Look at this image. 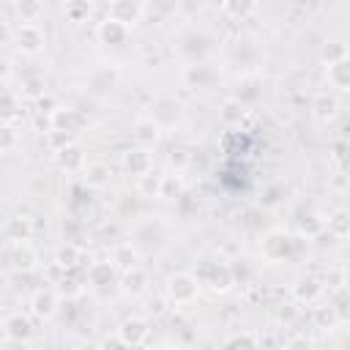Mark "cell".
<instances>
[{
  "instance_id": "obj_1",
  "label": "cell",
  "mask_w": 350,
  "mask_h": 350,
  "mask_svg": "<svg viewBox=\"0 0 350 350\" xmlns=\"http://www.w3.org/2000/svg\"><path fill=\"white\" fill-rule=\"evenodd\" d=\"M164 295H167V301L175 304V306L191 304V301L200 295V279H197L194 273H186V271L170 273L167 282H164Z\"/></svg>"
},
{
  "instance_id": "obj_2",
  "label": "cell",
  "mask_w": 350,
  "mask_h": 350,
  "mask_svg": "<svg viewBox=\"0 0 350 350\" xmlns=\"http://www.w3.org/2000/svg\"><path fill=\"white\" fill-rule=\"evenodd\" d=\"M145 118H150L161 131L175 129L180 123V118H183V104L178 98H172V96H156L148 104V115Z\"/></svg>"
},
{
  "instance_id": "obj_3",
  "label": "cell",
  "mask_w": 350,
  "mask_h": 350,
  "mask_svg": "<svg viewBox=\"0 0 350 350\" xmlns=\"http://www.w3.org/2000/svg\"><path fill=\"white\" fill-rule=\"evenodd\" d=\"M260 249H262V257H265L268 262H284V260H290L293 252H295V238H293L287 230H268V232L262 235Z\"/></svg>"
},
{
  "instance_id": "obj_4",
  "label": "cell",
  "mask_w": 350,
  "mask_h": 350,
  "mask_svg": "<svg viewBox=\"0 0 350 350\" xmlns=\"http://www.w3.org/2000/svg\"><path fill=\"white\" fill-rule=\"evenodd\" d=\"M118 336H120V342L131 350V347H142L145 342H148V336H150V323L142 317V314H131V317H123L120 320V325H118V331H115Z\"/></svg>"
},
{
  "instance_id": "obj_5",
  "label": "cell",
  "mask_w": 350,
  "mask_h": 350,
  "mask_svg": "<svg viewBox=\"0 0 350 350\" xmlns=\"http://www.w3.org/2000/svg\"><path fill=\"white\" fill-rule=\"evenodd\" d=\"M118 85H120V71L115 66H101V68L90 71L88 82H85V90L96 98H107L109 93H115Z\"/></svg>"
},
{
  "instance_id": "obj_6",
  "label": "cell",
  "mask_w": 350,
  "mask_h": 350,
  "mask_svg": "<svg viewBox=\"0 0 350 350\" xmlns=\"http://www.w3.org/2000/svg\"><path fill=\"white\" fill-rule=\"evenodd\" d=\"M200 284H205L213 295H227L238 282H235V273H232V265H208L202 276H197Z\"/></svg>"
},
{
  "instance_id": "obj_7",
  "label": "cell",
  "mask_w": 350,
  "mask_h": 350,
  "mask_svg": "<svg viewBox=\"0 0 350 350\" xmlns=\"http://www.w3.org/2000/svg\"><path fill=\"white\" fill-rule=\"evenodd\" d=\"M290 293H293V301H295V304H306V306H309V304H317V301L323 298L325 284H323V279L314 276V273H301V276L293 282Z\"/></svg>"
},
{
  "instance_id": "obj_8",
  "label": "cell",
  "mask_w": 350,
  "mask_h": 350,
  "mask_svg": "<svg viewBox=\"0 0 350 350\" xmlns=\"http://www.w3.org/2000/svg\"><path fill=\"white\" fill-rule=\"evenodd\" d=\"M8 265L16 273H33L38 268V249L30 241L22 243H11L8 246Z\"/></svg>"
},
{
  "instance_id": "obj_9",
  "label": "cell",
  "mask_w": 350,
  "mask_h": 350,
  "mask_svg": "<svg viewBox=\"0 0 350 350\" xmlns=\"http://www.w3.org/2000/svg\"><path fill=\"white\" fill-rule=\"evenodd\" d=\"M46 126L49 131H60V134H77L82 126H85V118L74 109V107H57L46 115Z\"/></svg>"
},
{
  "instance_id": "obj_10",
  "label": "cell",
  "mask_w": 350,
  "mask_h": 350,
  "mask_svg": "<svg viewBox=\"0 0 350 350\" xmlns=\"http://www.w3.org/2000/svg\"><path fill=\"white\" fill-rule=\"evenodd\" d=\"M120 273L118 268L112 265V260H96L88 265V273H85V284H90L93 290H109L112 284H118Z\"/></svg>"
},
{
  "instance_id": "obj_11",
  "label": "cell",
  "mask_w": 350,
  "mask_h": 350,
  "mask_svg": "<svg viewBox=\"0 0 350 350\" xmlns=\"http://www.w3.org/2000/svg\"><path fill=\"white\" fill-rule=\"evenodd\" d=\"M14 44L22 55H38L46 46V33L38 25H19L14 30Z\"/></svg>"
},
{
  "instance_id": "obj_12",
  "label": "cell",
  "mask_w": 350,
  "mask_h": 350,
  "mask_svg": "<svg viewBox=\"0 0 350 350\" xmlns=\"http://www.w3.org/2000/svg\"><path fill=\"white\" fill-rule=\"evenodd\" d=\"M120 164H123V172L126 175H134V178H142L148 172H153V156L148 148H129L123 156H120Z\"/></svg>"
},
{
  "instance_id": "obj_13",
  "label": "cell",
  "mask_w": 350,
  "mask_h": 350,
  "mask_svg": "<svg viewBox=\"0 0 350 350\" xmlns=\"http://www.w3.org/2000/svg\"><path fill=\"white\" fill-rule=\"evenodd\" d=\"M142 14H145V3H137V0H115L107 5V16L118 19L129 30L142 19Z\"/></svg>"
},
{
  "instance_id": "obj_14",
  "label": "cell",
  "mask_w": 350,
  "mask_h": 350,
  "mask_svg": "<svg viewBox=\"0 0 350 350\" xmlns=\"http://www.w3.org/2000/svg\"><path fill=\"white\" fill-rule=\"evenodd\" d=\"M55 164L63 170V172H82L88 167V156H85V148L79 142H71L66 145L63 150L55 153Z\"/></svg>"
},
{
  "instance_id": "obj_15",
  "label": "cell",
  "mask_w": 350,
  "mask_h": 350,
  "mask_svg": "<svg viewBox=\"0 0 350 350\" xmlns=\"http://www.w3.org/2000/svg\"><path fill=\"white\" fill-rule=\"evenodd\" d=\"M27 306H30V314H33V317L49 320V317L57 312V293L49 290V287H41V290H36V293L30 295Z\"/></svg>"
},
{
  "instance_id": "obj_16",
  "label": "cell",
  "mask_w": 350,
  "mask_h": 350,
  "mask_svg": "<svg viewBox=\"0 0 350 350\" xmlns=\"http://www.w3.org/2000/svg\"><path fill=\"white\" fill-rule=\"evenodd\" d=\"M33 232H36L33 219H30V216H25V213H16V216L5 219V224H3V235H5V241H8V243L30 241V238H33Z\"/></svg>"
},
{
  "instance_id": "obj_17",
  "label": "cell",
  "mask_w": 350,
  "mask_h": 350,
  "mask_svg": "<svg viewBox=\"0 0 350 350\" xmlns=\"http://www.w3.org/2000/svg\"><path fill=\"white\" fill-rule=\"evenodd\" d=\"M3 334L11 342H27L33 336V320L25 312H14L3 320Z\"/></svg>"
},
{
  "instance_id": "obj_18",
  "label": "cell",
  "mask_w": 350,
  "mask_h": 350,
  "mask_svg": "<svg viewBox=\"0 0 350 350\" xmlns=\"http://www.w3.org/2000/svg\"><path fill=\"white\" fill-rule=\"evenodd\" d=\"M96 36H98V41L107 44V46H120V44L129 41V27L120 25L118 19H112V16H104V19L98 22V27H96Z\"/></svg>"
},
{
  "instance_id": "obj_19",
  "label": "cell",
  "mask_w": 350,
  "mask_h": 350,
  "mask_svg": "<svg viewBox=\"0 0 350 350\" xmlns=\"http://www.w3.org/2000/svg\"><path fill=\"white\" fill-rule=\"evenodd\" d=\"M82 262H85V252H82V246H77V243H60L57 252H55V260H52V265H55L57 271H63V273L77 271Z\"/></svg>"
},
{
  "instance_id": "obj_20",
  "label": "cell",
  "mask_w": 350,
  "mask_h": 350,
  "mask_svg": "<svg viewBox=\"0 0 350 350\" xmlns=\"http://www.w3.org/2000/svg\"><path fill=\"white\" fill-rule=\"evenodd\" d=\"M309 109H312V118H314L317 123H331V120H336V115H339V101H336V96H331V93L323 90V93L312 96Z\"/></svg>"
},
{
  "instance_id": "obj_21",
  "label": "cell",
  "mask_w": 350,
  "mask_h": 350,
  "mask_svg": "<svg viewBox=\"0 0 350 350\" xmlns=\"http://www.w3.org/2000/svg\"><path fill=\"white\" fill-rule=\"evenodd\" d=\"M118 284H120V293H126V295H131V298H134V295H142V293L148 290V271L139 268V265H134V268H129V271L120 273Z\"/></svg>"
},
{
  "instance_id": "obj_22",
  "label": "cell",
  "mask_w": 350,
  "mask_h": 350,
  "mask_svg": "<svg viewBox=\"0 0 350 350\" xmlns=\"http://www.w3.org/2000/svg\"><path fill=\"white\" fill-rule=\"evenodd\" d=\"M109 260H112V265L123 273V271H129V268H134V265L139 262V252H137V246H134L131 241H118V243L112 246V252H109Z\"/></svg>"
},
{
  "instance_id": "obj_23",
  "label": "cell",
  "mask_w": 350,
  "mask_h": 350,
  "mask_svg": "<svg viewBox=\"0 0 350 350\" xmlns=\"http://www.w3.org/2000/svg\"><path fill=\"white\" fill-rule=\"evenodd\" d=\"M131 137H134V142L139 145V148H153L159 139H161V129L150 120V118H139L134 126H131Z\"/></svg>"
},
{
  "instance_id": "obj_24",
  "label": "cell",
  "mask_w": 350,
  "mask_h": 350,
  "mask_svg": "<svg viewBox=\"0 0 350 350\" xmlns=\"http://www.w3.org/2000/svg\"><path fill=\"white\" fill-rule=\"evenodd\" d=\"M325 79H328L331 88H336L342 93H350V55L336 60L334 66H328L325 68Z\"/></svg>"
},
{
  "instance_id": "obj_25",
  "label": "cell",
  "mask_w": 350,
  "mask_h": 350,
  "mask_svg": "<svg viewBox=\"0 0 350 350\" xmlns=\"http://www.w3.org/2000/svg\"><path fill=\"white\" fill-rule=\"evenodd\" d=\"M325 232L331 238H350V211L336 208L325 216Z\"/></svg>"
},
{
  "instance_id": "obj_26",
  "label": "cell",
  "mask_w": 350,
  "mask_h": 350,
  "mask_svg": "<svg viewBox=\"0 0 350 350\" xmlns=\"http://www.w3.org/2000/svg\"><path fill=\"white\" fill-rule=\"evenodd\" d=\"M46 93V79L41 74H30V77H22L19 82V98H27V101H41Z\"/></svg>"
},
{
  "instance_id": "obj_27",
  "label": "cell",
  "mask_w": 350,
  "mask_h": 350,
  "mask_svg": "<svg viewBox=\"0 0 350 350\" xmlns=\"http://www.w3.org/2000/svg\"><path fill=\"white\" fill-rule=\"evenodd\" d=\"M14 11L19 16V25H38V19L44 16V3L41 0H16Z\"/></svg>"
},
{
  "instance_id": "obj_28",
  "label": "cell",
  "mask_w": 350,
  "mask_h": 350,
  "mask_svg": "<svg viewBox=\"0 0 350 350\" xmlns=\"http://www.w3.org/2000/svg\"><path fill=\"white\" fill-rule=\"evenodd\" d=\"M82 180H85L88 189H104V186L109 183V167L101 164V161L88 164V167L82 170Z\"/></svg>"
},
{
  "instance_id": "obj_29",
  "label": "cell",
  "mask_w": 350,
  "mask_h": 350,
  "mask_svg": "<svg viewBox=\"0 0 350 350\" xmlns=\"http://www.w3.org/2000/svg\"><path fill=\"white\" fill-rule=\"evenodd\" d=\"M312 323H314L317 328H323V331L336 328V325H339V312H336V306H334V304H320V306H314V309H312Z\"/></svg>"
},
{
  "instance_id": "obj_30",
  "label": "cell",
  "mask_w": 350,
  "mask_h": 350,
  "mask_svg": "<svg viewBox=\"0 0 350 350\" xmlns=\"http://www.w3.org/2000/svg\"><path fill=\"white\" fill-rule=\"evenodd\" d=\"M347 55H350V46L342 44V41H325V44L320 46V52H317V57H320V63H325V68L334 66L336 60L347 57Z\"/></svg>"
},
{
  "instance_id": "obj_31",
  "label": "cell",
  "mask_w": 350,
  "mask_h": 350,
  "mask_svg": "<svg viewBox=\"0 0 350 350\" xmlns=\"http://www.w3.org/2000/svg\"><path fill=\"white\" fill-rule=\"evenodd\" d=\"M219 115H221V120H224L227 126H241L243 118H246V107H243L241 98H227V101L221 104Z\"/></svg>"
},
{
  "instance_id": "obj_32",
  "label": "cell",
  "mask_w": 350,
  "mask_h": 350,
  "mask_svg": "<svg viewBox=\"0 0 350 350\" xmlns=\"http://www.w3.org/2000/svg\"><path fill=\"white\" fill-rule=\"evenodd\" d=\"M19 109H22V98H16V93L11 88L3 90V101H0V118L3 123H14L19 118Z\"/></svg>"
},
{
  "instance_id": "obj_33",
  "label": "cell",
  "mask_w": 350,
  "mask_h": 350,
  "mask_svg": "<svg viewBox=\"0 0 350 350\" xmlns=\"http://www.w3.org/2000/svg\"><path fill=\"white\" fill-rule=\"evenodd\" d=\"M161 178L164 175H159V172H148V175L137 178V194L139 197H148V200L161 197Z\"/></svg>"
},
{
  "instance_id": "obj_34",
  "label": "cell",
  "mask_w": 350,
  "mask_h": 350,
  "mask_svg": "<svg viewBox=\"0 0 350 350\" xmlns=\"http://www.w3.org/2000/svg\"><path fill=\"white\" fill-rule=\"evenodd\" d=\"M221 350H260L254 334L249 331H238V334H230L224 342H221Z\"/></svg>"
},
{
  "instance_id": "obj_35",
  "label": "cell",
  "mask_w": 350,
  "mask_h": 350,
  "mask_svg": "<svg viewBox=\"0 0 350 350\" xmlns=\"http://www.w3.org/2000/svg\"><path fill=\"white\" fill-rule=\"evenodd\" d=\"M183 189H186V183H183L180 172H170L161 178V200H178V197H183Z\"/></svg>"
},
{
  "instance_id": "obj_36",
  "label": "cell",
  "mask_w": 350,
  "mask_h": 350,
  "mask_svg": "<svg viewBox=\"0 0 350 350\" xmlns=\"http://www.w3.org/2000/svg\"><path fill=\"white\" fill-rule=\"evenodd\" d=\"M19 145H22V131L14 123H3V129H0V150L3 153H14Z\"/></svg>"
},
{
  "instance_id": "obj_37",
  "label": "cell",
  "mask_w": 350,
  "mask_h": 350,
  "mask_svg": "<svg viewBox=\"0 0 350 350\" xmlns=\"http://www.w3.org/2000/svg\"><path fill=\"white\" fill-rule=\"evenodd\" d=\"M90 11H93V3H88V0H68L63 5V14L68 22H85L90 16Z\"/></svg>"
},
{
  "instance_id": "obj_38",
  "label": "cell",
  "mask_w": 350,
  "mask_h": 350,
  "mask_svg": "<svg viewBox=\"0 0 350 350\" xmlns=\"http://www.w3.org/2000/svg\"><path fill=\"white\" fill-rule=\"evenodd\" d=\"M57 293H60V295H66V298H77V295L82 293V284H79V279H77V276L63 273V276H60V282H57Z\"/></svg>"
},
{
  "instance_id": "obj_39",
  "label": "cell",
  "mask_w": 350,
  "mask_h": 350,
  "mask_svg": "<svg viewBox=\"0 0 350 350\" xmlns=\"http://www.w3.org/2000/svg\"><path fill=\"white\" fill-rule=\"evenodd\" d=\"M331 159H334V164H339V167H347L350 164V142H334L331 145Z\"/></svg>"
},
{
  "instance_id": "obj_40",
  "label": "cell",
  "mask_w": 350,
  "mask_h": 350,
  "mask_svg": "<svg viewBox=\"0 0 350 350\" xmlns=\"http://www.w3.org/2000/svg\"><path fill=\"white\" fill-rule=\"evenodd\" d=\"M254 8H257L254 3H238V0H227V3H221V11H224V14H235V16H249Z\"/></svg>"
},
{
  "instance_id": "obj_41",
  "label": "cell",
  "mask_w": 350,
  "mask_h": 350,
  "mask_svg": "<svg viewBox=\"0 0 350 350\" xmlns=\"http://www.w3.org/2000/svg\"><path fill=\"white\" fill-rule=\"evenodd\" d=\"M71 142H77L71 134H60V131H46V145L52 148V153H57V150H63L66 145H71Z\"/></svg>"
},
{
  "instance_id": "obj_42",
  "label": "cell",
  "mask_w": 350,
  "mask_h": 350,
  "mask_svg": "<svg viewBox=\"0 0 350 350\" xmlns=\"http://www.w3.org/2000/svg\"><path fill=\"white\" fill-rule=\"evenodd\" d=\"M284 350H314V342H312V336H306V334H293V336L284 342Z\"/></svg>"
},
{
  "instance_id": "obj_43",
  "label": "cell",
  "mask_w": 350,
  "mask_h": 350,
  "mask_svg": "<svg viewBox=\"0 0 350 350\" xmlns=\"http://www.w3.org/2000/svg\"><path fill=\"white\" fill-rule=\"evenodd\" d=\"M276 320L284 323V325H293V323L298 320V306H295V301H293V304H282V306L276 309Z\"/></svg>"
},
{
  "instance_id": "obj_44",
  "label": "cell",
  "mask_w": 350,
  "mask_h": 350,
  "mask_svg": "<svg viewBox=\"0 0 350 350\" xmlns=\"http://www.w3.org/2000/svg\"><path fill=\"white\" fill-rule=\"evenodd\" d=\"M189 164V153L186 150H172L170 153V167H175V172H180Z\"/></svg>"
},
{
  "instance_id": "obj_45",
  "label": "cell",
  "mask_w": 350,
  "mask_h": 350,
  "mask_svg": "<svg viewBox=\"0 0 350 350\" xmlns=\"http://www.w3.org/2000/svg\"><path fill=\"white\" fill-rule=\"evenodd\" d=\"M98 345H101V350H129V347L120 342V336H118V334H115V336H107V339H104V342H98Z\"/></svg>"
},
{
  "instance_id": "obj_46",
  "label": "cell",
  "mask_w": 350,
  "mask_h": 350,
  "mask_svg": "<svg viewBox=\"0 0 350 350\" xmlns=\"http://www.w3.org/2000/svg\"><path fill=\"white\" fill-rule=\"evenodd\" d=\"M339 276H342V287H345V290L350 293V262H347V265L342 268V273H339Z\"/></svg>"
},
{
  "instance_id": "obj_47",
  "label": "cell",
  "mask_w": 350,
  "mask_h": 350,
  "mask_svg": "<svg viewBox=\"0 0 350 350\" xmlns=\"http://www.w3.org/2000/svg\"><path fill=\"white\" fill-rule=\"evenodd\" d=\"M77 350H101V345H96V342H85V345H79Z\"/></svg>"
},
{
  "instance_id": "obj_48",
  "label": "cell",
  "mask_w": 350,
  "mask_h": 350,
  "mask_svg": "<svg viewBox=\"0 0 350 350\" xmlns=\"http://www.w3.org/2000/svg\"><path fill=\"white\" fill-rule=\"evenodd\" d=\"M167 350H183V347H167Z\"/></svg>"
}]
</instances>
